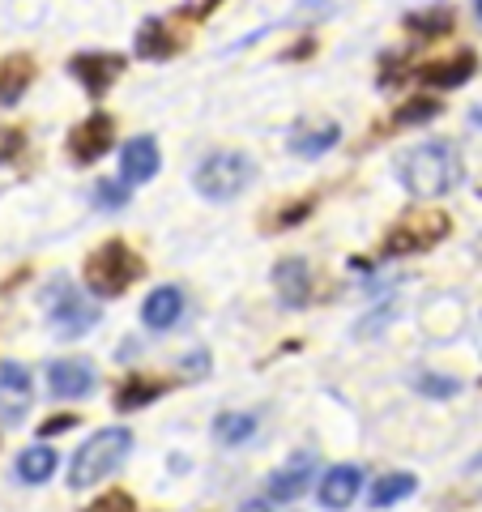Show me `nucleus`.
Segmentation results:
<instances>
[{
    "label": "nucleus",
    "instance_id": "1",
    "mask_svg": "<svg viewBox=\"0 0 482 512\" xmlns=\"http://www.w3.org/2000/svg\"><path fill=\"white\" fill-rule=\"evenodd\" d=\"M461 180V163L457 150L448 141H427V146L410 150L401 158V184H406L410 197L419 201H436L444 192H453Z\"/></svg>",
    "mask_w": 482,
    "mask_h": 512
},
{
    "label": "nucleus",
    "instance_id": "2",
    "mask_svg": "<svg viewBox=\"0 0 482 512\" xmlns=\"http://www.w3.org/2000/svg\"><path fill=\"white\" fill-rule=\"evenodd\" d=\"M128 453H133V431L128 427H103L99 436H90L82 448H77V457L69 461V487L86 491L94 483H103V478L116 474Z\"/></svg>",
    "mask_w": 482,
    "mask_h": 512
},
{
    "label": "nucleus",
    "instance_id": "3",
    "mask_svg": "<svg viewBox=\"0 0 482 512\" xmlns=\"http://www.w3.org/2000/svg\"><path fill=\"white\" fill-rule=\"evenodd\" d=\"M141 256L124 244V239H107L103 248H94L90 252V261H86V286L99 299H116L124 295L128 286H133L141 278Z\"/></svg>",
    "mask_w": 482,
    "mask_h": 512
},
{
    "label": "nucleus",
    "instance_id": "4",
    "mask_svg": "<svg viewBox=\"0 0 482 512\" xmlns=\"http://www.w3.org/2000/svg\"><path fill=\"white\" fill-rule=\"evenodd\" d=\"M252 158L248 154H231V150H222V154H210L205 163L197 167V175H192V184H197L201 197H210V201H235L239 192H244L252 184Z\"/></svg>",
    "mask_w": 482,
    "mask_h": 512
},
{
    "label": "nucleus",
    "instance_id": "5",
    "mask_svg": "<svg viewBox=\"0 0 482 512\" xmlns=\"http://www.w3.org/2000/svg\"><path fill=\"white\" fill-rule=\"evenodd\" d=\"M47 316H52V329L60 338H77V333H86L99 320V308L82 291H73V286H56L47 295Z\"/></svg>",
    "mask_w": 482,
    "mask_h": 512
},
{
    "label": "nucleus",
    "instance_id": "6",
    "mask_svg": "<svg viewBox=\"0 0 482 512\" xmlns=\"http://www.w3.org/2000/svg\"><path fill=\"white\" fill-rule=\"evenodd\" d=\"M69 73L82 82V90L90 94V99H103V94L116 86V77L124 73V56L116 52H82L69 60Z\"/></svg>",
    "mask_w": 482,
    "mask_h": 512
},
{
    "label": "nucleus",
    "instance_id": "7",
    "mask_svg": "<svg viewBox=\"0 0 482 512\" xmlns=\"http://www.w3.org/2000/svg\"><path fill=\"white\" fill-rule=\"evenodd\" d=\"M30 402H35V380H30V372L22 363L5 359L0 363V423H22Z\"/></svg>",
    "mask_w": 482,
    "mask_h": 512
},
{
    "label": "nucleus",
    "instance_id": "8",
    "mask_svg": "<svg viewBox=\"0 0 482 512\" xmlns=\"http://www.w3.org/2000/svg\"><path fill=\"white\" fill-rule=\"evenodd\" d=\"M99 376H94L90 359H56L47 367V389H52L56 402H77V397H90Z\"/></svg>",
    "mask_w": 482,
    "mask_h": 512
},
{
    "label": "nucleus",
    "instance_id": "9",
    "mask_svg": "<svg viewBox=\"0 0 482 512\" xmlns=\"http://www.w3.org/2000/svg\"><path fill=\"white\" fill-rule=\"evenodd\" d=\"M111 133H116V124H111V116H103V111H94V116H86L82 124L69 133V154L73 163H99V158L111 150Z\"/></svg>",
    "mask_w": 482,
    "mask_h": 512
},
{
    "label": "nucleus",
    "instance_id": "10",
    "mask_svg": "<svg viewBox=\"0 0 482 512\" xmlns=\"http://www.w3.org/2000/svg\"><path fill=\"white\" fill-rule=\"evenodd\" d=\"M273 291H278L282 299V308H308V299H312V269L308 261H299V256H286V261L273 265Z\"/></svg>",
    "mask_w": 482,
    "mask_h": 512
},
{
    "label": "nucleus",
    "instance_id": "11",
    "mask_svg": "<svg viewBox=\"0 0 482 512\" xmlns=\"http://www.w3.org/2000/svg\"><path fill=\"white\" fill-rule=\"evenodd\" d=\"M158 167H163V154H158V141L154 137H133L128 146L120 150V180L133 188V184H150Z\"/></svg>",
    "mask_w": 482,
    "mask_h": 512
},
{
    "label": "nucleus",
    "instance_id": "12",
    "mask_svg": "<svg viewBox=\"0 0 482 512\" xmlns=\"http://www.w3.org/2000/svg\"><path fill=\"white\" fill-rule=\"evenodd\" d=\"M359 487H363L359 466H333L325 478H320V504H325L329 512H342V508L355 504Z\"/></svg>",
    "mask_w": 482,
    "mask_h": 512
},
{
    "label": "nucleus",
    "instance_id": "13",
    "mask_svg": "<svg viewBox=\"0 0 482 512\" xmlns=\"http://www.w3.org/2000/svg\"><path fill=\"white\" fill-rule=\"evenodd\" d=\"M180 316H184L180 286H158V291H150L146 303H141V320H146V329H171Z\"/></svg>",
    "mask_w": 482,
    "mask_h": 512
},
{
    "label": "nucleus",
    "instance_id": "14",
    "mask_svg": "<svg viewBox=\"0 0 482 512\" xmlns=\"http://www.w3.org/2000/svg\"><path fill=\"white\" fill-rule=\"evenodd\" d=\"M312 474H316V461L312 457H295L291 466H282L278 474L269 478V495L273 500H299V495L308 491Z\"/></svg>",
    "mask_w": 482,
    "mask_h": 512
},
{
    "label": "nucleus",
    "instance_id": "15",
    "mask_svg": "<svg viewBox=\"0 0 482 512\" xmlns=\"http://www.w3.org/2000/svg\"><path fill=\"white\" fill-rule=\"evenodd\" d=\"M474 69H478V60L470 56V52H461V56H453V60H436V64H427V69L419 73L427 86H440V90H457V86H465L474 77Z\"/></svg>",
    "mask_w": 482,
    "mask_h": 512
},
{
    "label": "nucleus",
    "instance_id": "16",
    "mask_svg": "<svg viewBox=\"0 0 482 512\" xmlns=\"http://www.w3.org/2000/svg\"><path fill=\"white\" fill-rule=\"evenodd\" d=\"M448 231V218L444 214H431L427 222H423V227H419V222H414V227H410V222H406V227H397L393 235H389V252H410V248H431V244H436V239Z\"/></svg>",
    "mask_w": 482,
    "mask_h": 512
},
{
    "label": "nucleus",
    "instance_id": "17",
    "mask_svg": "<svg viewBox=\"0 0 482 512\" xmlns=\"http://www.w3.org/2000/svg\"><path fill=\"white\" fill-rule=\"evenodd\" d=\"M133 47H137V56H141V60H167V56L180 52V43L171 39V30H167L163 18H150L146 26H141V30H137V39H133Z\"/></svg>",
    "mask_w": 482,
    "mask_h": 512
},
{
    "label": "nucleus",
    "instance_id": "18",
    "mask_svg": "<svg viewBox=\"0 0 482 512\" xmlns=\"http://www.w3.org/2000/svg\"><path fill=\"white\" fill-rule=\"evenodd\" d=\"M35 82V64L26 56H13L0 64V107H13L26 94V86Z\"/></svg>",
    "mask_w": 482,
    "mask_h": 512
},
{
    "label": "nucleus",
    "instance_id": "19",
    "mask_svg": "<svg viewBox=\"0 0 482 512\" xmlns=\"http://www.w3.org/2000/svg\"><path fill=\"white\" fill-rule=\"evenodd\" d=\"M337 137H342V128L337 124H320V128H295L291 133V154H299V158H320L325 150H333L337 146Z\"/></svg>",
    "mask_w": 482,
    "mask_h": 512
},
{
    "label": "nucleus",
    "instance_id": "20",
    "mask_svg": "<svg viewBox=\"0 0 482 512\" xmlns=\"http://www.w3.org/2000/svg\"><path fill=\"white\" fill-rule=\"evenodd\" d=\"M163 389L167 384H158V380H146V376H128L120 389H116V410H124V414H133V410H141V406H150L154 397H163Z\"/></svg>",
    "mask_w": 482,
    "mask_h": 512
},
{
    "label": "nucleus",
    "instance_id": "21",
    "mask_svg": "<svg viewBox=\"0 0 482 512\" xmlns=\"http://www.w3.org/2000/svg\"><path fill=\"white\" fill-rule=\"evenodd\" d=\"M414 491H419V478L414 474H384V478H376L367 504H372V512L376 508H393L397 500H406V495H414Z\"/></svg>",
    "mask_w": 482,
    "mask_h": 512
},
{
    "label": "nucleus",
    "instance_id": "22",
    "mask_svg": "<svg viewBox=\"0 0 482 512\" xmlns=\"http://www.w3.org/2000/svg\"><path fill=\"white\" fill-rule=\"evenodd\" d=\"M52 474H56V448L35 444V448H26V453L18 457V478H22V483L39 487V483H47Z\"/></svg>",
    "mask_w": 482,
    "mask_h": 512
},
{
    "label": "nucleus",
    "instance_id": "23",
    "mask_svg": "<svg viewBox=\"0 0 482 512\" xmlns=\"http://www.w3.org/2000/svg\"><path fill=\"white\" fill-rule=\"evenodd\" d=\"M252 431H256V414H218L214 440H218L222 448H239V444L252 440Z\"/></svg>",
    "mask_w": 482,
    "mask_h": 512
},
{
    "label": "nucleus",
    "instance_id": "24",
    "mask_svg": "<svg viewBox=\"0 0 482 512\" xmlns=\"http://www.w3.org/2000/svg\"><path fill=\"white\" fill-rule=\"evenodd\" d=\"M406 26L414 30L419 39H440L448 26H453V13L448 9H431V13H414V18H406Z\"/></svg>",
    "mask_w": 482,
    "mask_h": 512
},
{
    "label": "nucleus",
    "instance_id": "25",
    "mask_svg": "<svg viewBox=\"0 0 482 512\" xmlns=\"http://www.w3.org/2000/svg\"><path fill=\"white\" fill-rule=\"evenodd\" d=\"M94 201L107 205V210H124V205H128V184H124V180H103V184H94Z\"/></svg>",
    "mask_w": 482,
    "mask_h": 512
},
{
    "label": "nucleus",
    "instance_id": "26",
    "mask_svg": "<svg viewBox=\"0 0 482 512\" xmlns=\"http://www.w3.org/2000/svg\"><path fill=\"white\" fill-rule=\"evenodd\" d=\"M431 116H440V103L436 99H414V103H406L397 111V124H423Z\"/></svg>",
    "mask_w": 482,
    "mask_h": 512
},
{
    "label": "nucleus",
    "instance_id": "27",
    "mask_svg": "<svg viewBox=\"0 0 482 512\" xmlns=\"http://www.w3.org/2000/svg\"><path fill=\"white\" fill-rule=\"evenodd\" d=\"M414 389L427 393V397H453L461 384H457V380H440L436 372H423V376H414Z\"/></svg>",
    "mask_w": 482,
    "mask_h": 512
},
{
    "label": "nucleus",
    "instance_id": "28",
    "mask_svg": "<svg viewBox=\"0 0 482 512\" xmlns=\"http://www.w3.org/2000/svg\"><path fill=\"white\" fill-rule=\"evenodd\" d=\"M86 512H137V500L128 491H107L103 500H94Z\"/></svg>",
    "mask_w": 482,
    "mask_h": 512
},
{
    "label": "nucleus",
    "instance_id": "29",
    "mask_svg": "<svg viewBox=\"0 0 482 512\" xmlns=\"http://www.w3.org/2000/svg\"><path fill=\"white\" fill-rule=\"evenodd\" d=\"M18 150H22V133L13 128V133H5V146H0V163H13V158H18Z\"/></svg>",
    "mask_w": 482,
    "mask_h": 512
},
{
    "label": "nucleus",
    "instance_id": "30",
    "mask_svg": "<svg viewBox=\"0 0 482 512\" xmlns=\"http://www.w3.org/2000/svg\"><path fill=\"white\" fill-rule=\"evenodd\" d=\"M69 427H77V414H56V419L43 423V436H56V431H69Z\"/></svg>",
    "mask_w": 482,
    "mask_h": 512
},
{
    "label": "nucleus",
    "instance_id": "31",
    "mask_svg": "<svg viewBox=\"0 0 482 512\" xmlns=\"http://www.w3.org/2000/svg\"><path fill=\"white\" fill-rule=\"evenodd\" d=\"M465 483H470V491H482V453L465 466Z\"/></svg>",
    "mask_w": 482,
    "mask_h": 512
},
{
    "label": "nucleus",
    "instance_id": "32",
    "mask_svg": "<svg viewBox=\"0 0 482 512\" xmlns=\"http://www.w3.org/2000/svg\"><path fill=\"white\" fill-rule=\"evenodd\" d=\"M239 512H269V504H265V500H248V504L239 508Z\"/></svg>",
    "mask_w": 482,
    "mask_h": 512
},
{
    "label": "nucleus",
    "instance_id": "33",
    "mask_svg": "<svg viewBox=\"0 0 482 512\" xmlns=\"http://www.w3.org/2000/svg\"><path fill=\"white\" fill-rule=\"evenodd\" d=\"M474 124H478V128H482V103H478V107H474Z\"/></svg>",
    "mask_w": 482,
    "mask_h": 512
},
{
    "label": "nucleus",
    "instance_id": "34",
    "mask_svg": "<svg viewBox=\"0 0 482 512\" xmlns=\"http://www.w3.org/2000/svg\"><path fill=\"white\" fill-rule=\"evenodd\" d=\"M474 13H478V22H482V0H474Z\"/></svg>",
    "mask_w": 482,
    "mask_h": 512
}]
</instances>
